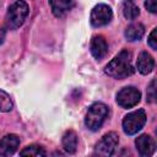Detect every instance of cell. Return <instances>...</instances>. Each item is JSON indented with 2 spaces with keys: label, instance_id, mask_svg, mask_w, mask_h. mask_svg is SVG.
<instances>
[{
  "label": "cell",
  "instance_id": "1",
  "mask_svg": "<svg viewBox=\"0 0 157 157\" xmlns=\"http://www.w3.org/2000/svg\"><path fill=\"white\" fill-rule=\"evenodd\" d=\"M132 54L128 49H123L118 55H115L105 66L104 71L108 76L121 80L134 74V67L131 65Z\"/></svg>",
  "mask_w": 157,
  "mask_h": 157
},
{
  "label": "cell",
  "instance_id": "2",
  "mask_svg": "<svg viewBox=\"0 0 157 157\" xmlns=\"http://www.w3.org/2000/svg\"><path fill=\"white\" fill-rule=\"evenodd\" d=\"M28 12H29V7L26 1L16 0L15 2H12L10 5V7L7 9V13H6V18H5L7 28L17 29L18 27H21L26 20V17L28 16Z\"/></svg>",
  "mask_w": 157,
  "mask_h": 157
},
{
  "label": "cell",
  "instance_id": "3",
  "mask_svg": "<svg viewBox=\"0 0 157 157\" xmlns=\"http://www.w3.org/2000/svg\"><path fill=\"white\" fill-rule=\"evenodd\" d=\"M108 107L104 104V103H101V102H96L93 103L87 113H86V118H85V125L92 130V131H97L102 124L104 123L105 118L108 117Z\"/></svg>",
  "mask_w": 157,
  "mask_h": 157
},
{
  "label": "cell",
  "instance_id": "4",
  "mask_svg": "<svg viewBox=\"0 0 157 157\" xmlns=\"http://www.w3.org/2000/svg\"><path fill=\"white\" fill-rule=\"evenodd\" d=\"M146 123V113L144 109L134 110L126 114L123 119V129L124 132L128 135H135L140 131Z\"/></svg>",
  "mask_w": 157,
  "mask_h": 157
},
{
  "label": "cell",
  "instance_id": "5",
  "mask_svg": "<svg viewBox=\"0 0 157 157\" xmlns=\"http://www.w3.org/2000/svg\"><path fill=\"white\" fill-rule=\"evenodd\" d=\"M119 144V136L117 132L110 131L105 134L96 145L94 155L102 156V157H109L114 153L117 146Z\"/></svg>",
  "mask_w": 157,
  "mask_h": 157
},
{
  "label": "cell",
  "instance_id": "6",
  "mask_svg": "<svg viewBox=\"0 0 157 157\" xmlns=\"http://www.w3.org/2000/svg\"><path fill=\"white\" fill-rule=\"evenodd\" d=\"M140 99H141V92L132 86L121 88L117 94V103L125 109L135 107L140 102Z\"/></svg>",
  "mask_w": 157,
  "mask_h": 157
},
{
  "label": "cell",
  "instance_id": "7",
  "mask_svg": "<svg viewBox=\"0 0 157 157\" xmlns=\"http://www.w3.org/2000/svg\"><path fill=\"white\" fill-rule=\"evenodd\" d=\"M113 18L112 9L105 4L96 5L91 11V25L93 27H102L108 25Z\"/></svg>",
  "mask_w": 157,
  "mask_h": 157
},
{
  "label": "cell",
  "instance_id": "8",
  "mask_svg": "<svg viewBox=\"0 0 157 157\" xmlns=\"http://www.w3.org/2000/svg\"><path fill=\"white\" fill-rule=\"evenodd\" d=\"M135 146H136V150H137L139 155L142 156V157H148V156L153 155V152L156 150L155 140L147 134L140 135L135 140Z\"/></svg>",
  "mask_w": 157,
  "mask_h": 157
},
{
  "label": "cell",
  "instance_id": "9",
  "mask_svg": "<svg viewBox=\"0 0 157 157\" xmlns=\"http://www.w3.org/2000/svg\"><path fill=\"white\" fill-rule=\"evenodd\" d=\"M20 146V137L15 134L5 135L0 140V156H10L13 155Z\"/></svg>",
  "mask_w": 157,
  "mask_h": 157
},
{
  "label": "cell",
  "instance_id": "10",
  "mask_svg": "<svg viewBox=\"0 0 157 157\" xmlns=\"http://www.w3.org/2000/svg\"><path fill=\"white\" fill-rule=\"evenodd\" d=\"M107 52H108V44H107L104 37L94 36L91 40V53H92V55L97 60H101L102 58L105 56Z\"/></svg>",
  "mask_w": 157,
  "mask_h": 157
},
{
  "label": "cell",
  "instance_id": "11",
  "mask_svg": "<svg viewBox=\"0 0 157 157\" xmlns=\"http://www.w3.org/2000/svg\"><path fill=\"white\" fill-rule=\"evenodd\" d=\"M49 4L54 16L59 18L64 17L74 7V0H49Z\"/></svg>",
  "mask_w": 157,
  "mask_h": 157
},
{
  "label": "cell",
  "instance_id": "12",
  "mask_svg": "<svg viewBox=\"0 0 157 157\" xmlns=\"http://www.w3.org/2000/svg\"><path fill=\"white\" fill-rule=\"evenodd\" d=\"M136 67H137V70H139L140 74L147 75V74H150L153 70V67H155V60H153V58L147 52H142L137 56Z\"/></svg>",
  "mask_w": 157,
  "mask_h": 157
},
{
  "label": "cell",
  "instance_id": "13",
  "mask_svg": "<svg viewBox=\"0 0 157 157\" xmlns=\"http://www.w3.org/2000/svg\"><path fill=\"white\" fill-rule=\"evenodd\" d=\"M125 37L128 40L134 42V40H139L142 38V36L145 34V27L142 23H131L126 27L125 29Z\"/></svg>",
  "mask_w": 157,
  "mask_h": 157
},
{
  "label": "cell",
  "instance_id": "14",
  "mask_svg": "<svg viewBox=\"0 0 157 157\" xmlns=\"http://www.w3.org/2000/svg\"><path fill=\"white\" fill-rule=\"evenodd\" d=\"M63 147L66 152L74 153L77 148V135L74 130H67L63 136Z\"/></svg>",
  "mask_w": 157,
  "mask_h": 157
},
{
  "label": "cell",
  "instance_id": "15",
  "mask_svg": "<svg viewBox=\"0 0 157 157\" xmlns=\"http://www.w3.org/2000/svg\"><path fill=\"white\" fill-rule=\"evenodd\" d=\"M123 13L128 20H135L140 15V9L134 2V0H125L123 4Z\"/></svg>",
  "mask_w": 157,
  "mask_h": 157
},
{
  "label": "cell",
  "instance_id": "16",
  "mask_svg": "<svg viewBox=\"0 0 157 157\" xmlns=\"http://www.w3.org/2000/svg\"><path fill=\"white\" fill-rule=\"evenodd\" d=\"M21 156H45V150L39 145H29L20 151Z\"/></svg>",
  "mask_w": 157,
  "mask_h": 157
},
{
  "label": "cell",
  "instance_id": "17",
  "mask_svg": "<svg viewBox=\"0 0 157 157\" xmlns=\"http://www.w3.org/2000/svg\"><path fill=\"white\" fill-rule=\"evenodd\" d=\"M12 109V101L10 98V96L0 90V110L1 112H10Z\"/></svg>",
  "mask_w": 157,
  "mask_h": 157
},
{
  "label": "cell",
  "instance_id": "18",
  "mask_svg": "<svg viewBox=\"0 0 157 157\" xmlns=\"http://www.w3.org/2000/svg\"><path fill=\"white\" fill-rule=\"evenodd\" d=\"M155 98H156V80H152L150 87L147 88V101L155 102Z\"/></svg>",
  "mask_w": 157,
  "mask_h": 157
},
{
  "label": "cell",
  "instance_id": "19",
  "mask_svg": "<svg viewBox=\"0 0 157 157\" xmlns=\"http://www.w3.org/2000/svg\"><path fill=\"white\" fill-rule=\"evenodd\" d=\"M147 42H148V45L152 48V49H157V28H153L152 29V32L150 33V36H148V39H147Z\"/></svg>",
  "mask_w": 157,
  "mask_h": 157
},
{
  "label": "cell",
  "instance_id": "20",
  "mask_svg": "<svg viewBox=\"0 0 157 157\" xmlns=\"http://www.w3.org/2000/svg\"><path fill=\"white\" fill-rule=\"evenodd\" d=\"M145 7L150 12L156 13L157 12V0H146L145 1Z\"/></svg>",
  "mask_w": 157,
  "mask_h": 157
},
{
  "label": "cell",
  "instance_id": "21",
  "mask_svg": "<svg viewBox=\"0 0 157 157\" xmlns=\"http://www.w3.org/2000/svg\"><path fill=\"white\" fill-rule=\"evenodd\" d=\"M4 39H5V31L2 28H0V44L4 42Z\"/></svg>",
  "mask_w": 157,
  "mask_h": 157
}]
</instances>
